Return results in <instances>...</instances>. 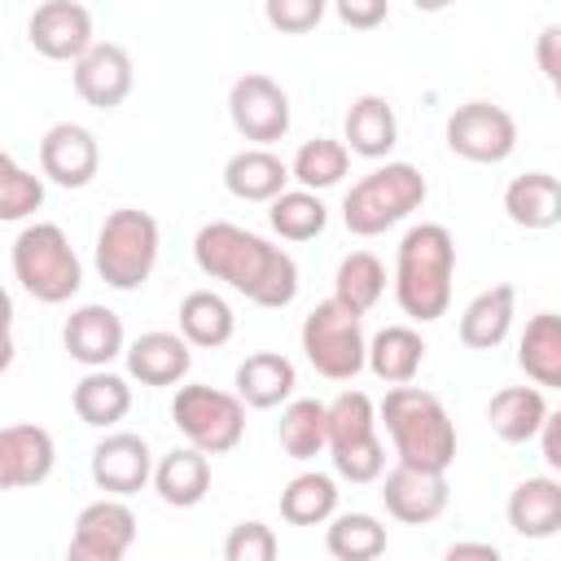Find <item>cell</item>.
I'll return each instance as SVG.
<instances>
[{"mask_svg":"<svg viewBox=\"0 0 561 561\" xmlns=\"http://www.w3.org/2000/svg\"><path fill=\"white\" fill-rule=\"evenodd\" d=\"M171 421L193 447H202L206 456H224L245 438V399L188 381L171 399Z\"/></svg>","mask_w":561,"mask_h":561,"instance_id":"9c48e42d","label":"cell"},{"mask_svg":"<svg viewBox=\"0 0 561 561\" xmlns=\"http://www.w3.org/2000/svg\"><path fill=\"white\" fill-rule=\"evenodd\" d=\"M447 149L465 162L495 167L517 149V123L495 101H465L447 114Z\"/></svg>","mask_w":561,"mask_h":561,"instance_id":"30bf717a","label":"cell"},{"mask_svg":"<svg viewBox=\"0 0 561 561\" xmlns=\"http://www.w3.org/2000/svg\"><path fill=\"white\" fill-rule=\"evenodd\" d=\"M61 346L83 368H110L118 355H127V333H123L118 311H110L105 302H83L66 316Z\"/></svg>","mask_w":561,"mask_h":561,"instance_id":"5bb4252c","label":"cell"},{"mask_svg":"<svg viewBox=\"0 0 561 561\" xmlns=\"http://www.w3.org/2000/svg\"><path fill=\"white\" fill-rule=\"evenodd\" d=\"M193 263L210 280H224L228 289L245 294L254 307L276 311V307H289L298 298L294 254L272 245L267 237L241 228V224H228V219L202 224L197 237H193Z\"/></svg>","mask_w":561,"mask_h":561,"instance_id":"6da1fadb","label":"cell"},{"mask_svg":"<svg viewBox=\"0 0 561 561\" xmlns=\"http://www.w3.org/2000/svg\"><path fill=\"white\" fill-rule=\"evenodd\" d=\"M228 118L245 140L272 145L289 131V96L272 75L250 70L228 88Z\"/></svg>","mask_w":561,"mask_h":561,"instance_id":"7c38bea8","label":"cell"},{"mask_svg":"<svg viewBox=\"0 0 561 561\" xmlns=\"http://www.w3.org/2000/svg\"><path fill=\"white\" fill-rule=\"evenodd\" d=\"M302 355L307 364L329 377V381H351L355 373L368 368V337H364V316L346 307L342 298H324L307 311L302 329Z\"/></svg>","mask_w":561,"mask_h":561,"instance_id":"ba28073f","label":"cell"},{"mask_svg":"<svg viewBox=\"0 0 561 561\" xmlns=\"http://www.w3.org/2000/svg\"><path fill=\"white\" fill-rule=\"evenodd\" d=\"M381 500H386V513L403 526H425V522H438L447 513V500H451V486H447V473L443 469H421V465H394L381 482Z\"/></svg>","mask_w":561,"mask_h":561,"instance_id":"4fadbf2b","label":"cell"},{"mask_svg":"<svg viewBox=\"0 0 561 561\" xmlns=\"http://www.w3.org/2000/svg\"><path fill=\"white\" fill-rule=\"evenodd\" d=\"M557 101H561V83H557Z\"/></svg>","mask_w":561,"mask_h":561,"instance_id":"7dc6e473","label":"cell"},{"mask_svg":"<svg viewBox=\"0 0 561 561\" xmlns=\"http://www.w3.org/2000/svg\"><path fill=\"white\" fill-rule=\"evenodd\" d=\"M425 337L412 324H386L368 337V373L386 386H408L425 364Z\"/></svg>","mask_w":561,"mask_h":561,"instance_id":"4316f807","label":"cell"},{"mask_svg":"<svg viewBox=\"0 0 561 561\" xmlns=\"http://www.w3.org/2000/svg\"><path fill=\"white\" fill-rule=\"evenodd\" d=\"M294 386H298V373L280 351H254L237 364V394L259 412L280 408L294 394Z\"/></svg>","mask_w":561,"mask_h":561,"instance_id":"f546056e","label":"cell"},{"mask_svg":"<svg viewBox=\"0 0 561 561\" xmlns=\"http://www.w3.org/2000/svg\"><path fill=\"white\" fill-rule=\"evenodd\" d=\"M508 526L522 539H552L561 535V478H526L513 486L508 504Z\"/></svg>","mask_w":561,"mask_h":561,"instance_id":"cb8c5ba5","label":"cell"},{"mask_svg":"<svg viewBox=\"0 0 561 561\" xmlns=\"http://www.w3.org/2000/svg\"><path fill=\"white\" fill-rule=\"evenodd\" d=\"M430 184L412 162H386L373 167L364 180H355L342 197V224L355 237H377L394 224H403L412 210H421Z\"/></svg>","mask_w":561,"mask_h":561,"instance_id":"5b68a950","label":"cell"},{"mask_svg":"<svg viewBox=\"0 0 561 561\" xmlns=\"http://www.w3.org/2000/svg\"><path fill=\"white\" fill-rule=\"evenodd\" d=\"M13 263V280L22 285V294H31L35 302H70L83 285V263L70 245V237L61 232V224H26L13 237L9 250Z\"/></svg>","mask_w":561,"mask_h":561,"instance_id":"277c9868","label":"cell"},{"mask_svg":"<svg viewBox=\"0 0 561 561\" xmlns=\"http://www.w3.org/2000/svg\"><path fill=\"white\" fill-rule=\"evenodd\" d=\"M539 451H543L548 469L561 473V408L548 412V421H543V430H539Z\"/></svg>","mask_w":561,"mask_h":561,"instance_id":"ee69618b","label":"cell"},{"mask_svg":"<svg viewBox=\"0 0 561 561\" xmlns=\"http://www.w3.org/2000/svg\"><path fill=\"white\" fill-rule=\"evenodd\" d=\"M329 0H263V18L280 35H307L320 26Z\"/></svg>","mask_w":561,"mask_h":561,"instance_id":"60d3db41","label":"cell"},{"mask_svg":"<svg viewBox=\"0 0 561 561\" xmlns=\"http://www.w3.org/2000/svg\"><path fill=\"white\" fill-rule=\"evenodd\" d=\"M346 167H351V149H346V140H333V136H311L307 145H298V153L289 162L294 180L302 188H316V193L342 184Z\"/></svg>","mask_w":561,"mask_h":561,"instance_id":"74e56055","label":"cell"},{"mask_svg":"<svg viewBox=\"0 0 561 561\" xmlns=\"http://www.w3.org/2000/svg\"><path fill=\"white\" fill-rule=\"evenodd\" d=\"M333 13L351 31H377L390 18V0H333Z\"/></svg>","mask_w":561,"mask_h":561,"instance_id":"b9f144b4","label":"cell"},{"mask_svg":"<svg viewBox=\"0 0 561 561\" xmlns=\"http://www.w3.org/2000/svg\"><path fill=\"white\" fill-rule=\"evenodd\" d=\"M447 557H451V561H460V557L495 561V557H500V548H495V543H451V548H447Z\"/></svg>","mask_w":561,"mask_h":561,"instance_id":"f6af8a7d","label":"cell"},{"mask_svg":"<svg viewBox=\"0 0 561 561\" xmlns=\"http://www.w3.org/2000/svg\"><path fill=\"white\" fill-rule=\"evenodd\" d=\"M535 61H539L543 79L557 88V83H561V22H548V26L539 31V39H535Z\"/></svg>","mask_w":561,"mask_h":561,"instance_id":"7bdbcfd3","label":"cell"},{"mask_svg":"<svg viewBox=\"0 0 561 561\" xmlns=\"http://www.w3.org/2000/svg\"><path fill=\"white\" fill-rule=\"evenodd\" d=\"M504 215L517 228H530V232L557 228L561 224V180L548 175V171H526V175L508 180V188H504Z\"/></svg>","mask_w":561,"mask_h":561,"instance_id":"83f0119b","label":"cell"},{"mask_svg":"<svg viewBox=\"0 0 561 561\" xmlns=\"http://www.w3.org/2000/svg\"><path fill=\"white\" fill-rule=\"evenodd\" d=\"M153 491L171 508H193L210 491V456L202 447H175L153 465Z\"/></svg>","mask_w":561,"mask_h":561,"instance_id":"d4e9b609","label":"cell"},{"mask_svg":"<svg viewBox=\"0 0 561 561\" xmlns=\"http://www.w3.org/2000/svg\"><path fill=\"white\" fill-rule=\"evenodd\" d=\"M381 421L394 447V460L421 465V469H451L456 460V421L447 416L443 399L421 386H390L381 399Z\"/></svg>","mask_w":561,"mask_h":561,"instance_id":"3957f363","label":"cell"},{"mask_svg":"<svg viewBox=\"0 0 561 561\" xmlns=\"http://www.w3.org/2000/svg\"><path fill=\"white\" fill-rule=\"evenodd\" d=\"M70 403H75V416H79L83 425L110 430V425H118V421L131 412V386H127V377H118V373H110V368H88V373L79 377Z\"/></svg>","mask_w":561,"mask_h":561,"instance_id":"4dcf8cb0","label":"cell"},{"mask_svg":"<svg viewBox=\"0 0 561 561\" xmlns=\"http://www.w3.org/2000/svg\"><path fill=\"white\" fill-rule=\"evenodd\" d=\"M342 140L351 153L359 158H386L394 145H399V118H394V105L377 92H364L351 101L346 118H342Z\"/></svg>","mask_w":561,"mask_h":561,"instance_id":"44dd1931","label":"cell"},{"mask_svg":"<svg viewBox=\"0 0 561 561\" xmlns=\"http://www.w3.org/2000/svg\"><path fill=\"white\" fill-rule=\"evenodd\" d=\"M136 83V66L131 53L123 44H92L79 61H75V92L92 105V110H118L131 96Z\"/></svg>","mask_w":561,"mask_h":561,"instance_id":"ac0fdd59","label":"cell"},{"mask_svg":"<svg viewBox=\"0 0 561 561\" xmlns=\"http://www.w3.org/2000/svg\"><path fill=\"white\" fill-rule=\"evenodd\" d=\"M26 39L48 61H79L96 44L92 13L79 0H44L26 22Z\"/></svg>","mask_w":561,"mask_h":561,"instance_id":"9a60e30c","label":"cell"},{"mask_svg":"<svg viewBox=\"0 0 561 561\" xmlns=\"http://www.w3.org/2000/svg\"><path fill=\"white\" fill-rule=\"evenodd\" d=\"M337 513V482L320 469H307L285 482L280 491V517L289 526H324Z\"/></svg>","mask_w":561,"mask_h":561,"instance_id":"836d02e7","label":"cell"},{"mask_svg":"<svg viewBox=\"0 0 561 561\" xmlns=\"http://www.w3.org/2000/svg\"><path fill=\"white\" fill-rule=\"evenodd\" d=\"M276 434H280V447L289 460H316L320 451H329V403L289 399Z\"/></svg>","mask_w":561,"mask_h":561,"instance_id":"d6a6232c","label":"cell"},{"mask_svg":"<svg viewBox=\"0 0 561 561\" xmlns=\"http://www.w3.org/2000/svg\"><path fill=\"white\" fill-rule=\"evenodd\" d=\"M324 548L337 561H373L386 552V526L373 513H333L324 530Z\"/></svg>","mask_w":561,"mask_h":561,"instance_id":"8d00e7d4","label":"cell"},{"mask_svg":"<svg viewBox=\"0 0 561 561\" xmlns=\"http://www.w3.org/2000/svg\"><path fill=\"white\" fill-rule=\"evenodd\" d=\"M377 421L381 412L364 390H342L329 403V460L337 478L368 486L386 473V447L377 438Z\"/></svg>","mask_w":561,"mask_h":561,"instance_id":"52a82bcc","label":"cell"},{"mask_svg":"<svg viewBox=\"0 0 561 561\" xmlns=\"http://www.w3.org/2000/svg\"><path fill=\"white\" fill-rule=\"evenodd\" d=\"M158 245H162V232H158V219L149 210H136V206L110 210L105 224L96 228V272H101V280L118 294L140 289L158 267Z\"/></svg>","mask_w":561,"mask_h":561,"instance_id":"8992f818","label":"cell"},{"mask_svg":"<svg viewBox=\"0 0 561 561\" xmlns=\"http://www.w3.org/2000/svg\"><path fill=\"white\" fill-rule=\"evenodd\" d=\"M44 206V180L31 175L13 153H0V219L18 224Z\"/></svg>","mask_w":561,"mask_h":561,"instance_id":"f35d334b","label":"cell"},{"mask_svg":"<svg viewBox=\"0 0 561 561\" xmlns=\"http://www.w3.org/2000/svg\"><path fill=\"white\" fill-rule=\"evenodd\" d=\"M456 241L443 224H412L394 250V302L408 320L434 324L451 307Z\"/></svg>","mask_w":561,"mask_h":561,"instance_id":"7a4b0ae2","label":"cell"},{"mask_svg":"<svg viewBox=\"0 0 561 561\" xmlns=\"http://www.w3.org/2000/svg\"><path fill=\"white\" fill-rule=\"evenodd\" d=\"M280 543L267 522H237L224 539V561H276Z\"/></svg>","mask_w":561,"mask_h":561,"instance_id":"ab89813d","label":"cell"},{"mask_svg":"<svg viewBox=\"0 0 561 561\" xmlns=\"http://www.w3.org/2000/svg\"><path fill=\"white\" fill-rule=\"evenodd\" d=\"M412 4H416L421 13H443V9H451L456 0H412Z\"/></svg>","mask_w":561,"mask_h":561,"instance_id":"bcb514c9","label":"cell"},{"mask_svg":"<svg viewBox=\"0 0 561 561\" xmlns=\"http://www.w3.org/2000/svg\"><path fill=\"white\" fill-rule=\"evenodd\" d=\"M289 180H294L289 162H280L267 145H250L224 162V188L241 202H272L285 193Z\"/></svg>","mask_w":561,"mask_h":561,"instance_id":"7402d4cb","label":"cell"},{"mask_svg":"<svg viewBox=\"0 0 561 561\" xmlns=\"http://www.w3.org/2000/svg\"><path fill=\"white\" fill-rule=\"evenodd\" d=\"M267 224L280 241H311L324 232L329 224V206L320 202L316 188H285L280 197H272V210H267Z\"/></svg>","mask_w":561,"mask_h":561,"instance_id":"e575fe53","label":"cell"},{"mask_svg":"<svg viewBox=\"0 0 561 561\" xmlns=\"http://www.w3.org/2000/svg\"><path fill=\"white\" fill-rule=\"evenodd\" d=\"M486 421L495 430V438L504 443H530L539 438L543 421H548V399H543V386H504L491 394L486 403Z\"/></svg>","mask_w":561,"mask_h":561,"instance_id":"484cf974","label":"cell"},{"mask_svg":"<svg viewBox=\"0 0 561 561\" xmlns=\"http://www.w3.org/2000/svg\"><path fill=\"white\" fill-rule=\"evenodd\" d=\"M513 316H517V289L508 280H500V285L473 294L469 307L460 311V342L469 351H495L513 333Z\"/></svg>","mask_w":561,"mask_h":561,"instance_id":"603a6c76","label":"cell"},{"mask_svg":"<svg viewBox=\"0 0 561 561\" xmlns=\"http://www.w3.org/2000/svg\"><path fill=\"white\" fill-rule=\"evenodd\" d=\"M57 465V443L44 425H4L0 430V486L4 491H22V486H39L48 482Z\"/></svg>","mask_w":561,"mask_h":561,"instance_id":"d6986e66","label":"cell"},{"mask_svg":"<svg viewBox=\"0 0 561 561\" xmlns=\"http://www.w3.org/2000/svg\"><path fill=\"white\" fill-rule=\"evenodd\" d=\"M175 316H180V333L193 346H202V351H215V346L232 342V333H237V316H232L228 298H219L215 289L184 294V302H180Z\"/></svg>","mask_w":561,"mask_h":561,"instance_id":"1f68e13d","label":"cell"},{"mask_svg":"<svg viewBox=\"0 0 561 561\" xmlns=\"http://www.w3.org/2000/svg\"><path fill=\"white\" fill-rule=\"evenodd\" d=\"M39 171L61 188H88L101 171V145L83 123H53L39 140Z\"/></svg>","mask_w":561,"mask_h":561,"instance_id":"e0dca14e","label":"cell"},{"mask_svg":"<svg viewBox=\"0 0 561 561\" xmlns=\"http://www.w3.org/2000/svg\"><path fill=\"white\" fill-rule=\"evenodd\" d=\"M123 359H127V377L140 386H180L193 368V342L184 333L153 329V333H140Z\"/></svg>","mask_w":561,"mask_h":561,"instance_id":"ffe728a7","label":"cell"},{"mask_svg":"<svg viewBox=\"0 0 561 561\" xmlns=\"http://www.w3.org/2000/svg\"><path fill=\"white\" fill-rule=\"evenodd\" d=\"M136 543V513L127 508L123 495H101L83 504L75 517V535L66 557L70 561H123Z\"/></svg>","mask_w":561,"mask_h":561,"instance_id":"8fae6325","label":"cell"},{"mask_svg":"<svg viewBox=\"0 0 561 561\" xmlns=\"http://www.w3.org/2000/svg\"><path fill=\"white\" fill-rule=\"evenodd\" d=\"M517 368L543 390H561V316L539 311L517 337Z\"/></svg>","mask_w":561,"mask_h":561,"instance_id":"f1b7e54d","label":"cell"},{"mask_svg":"<svg viewBox=\"0 0 561 561\" xmlns=\"http://www.w3.org/2000/svg\"><path fill=\"white\" fill-rule=\"evenodd\" d=\"M386 294V267L377 254L368 250H351L337 272H333V298H342L346 307H355L359 316H368Z\"/></svg>","mask_w":561,"mask_h":561,"instance_id":"d590c367","label":"cell"},{"mask_svg":"<svg viewBox=\"0 0 561 561\" xmlns=\"http://www.w3.org/2000/svg\"><path fill=\"white\" fill-rule=\"evenodd\" d=\"M92 482L105 495H136L145 491V482H153V451L140 434L131 430H114L92 447Z\"/></svg>","mask_w":561,"mask_h":561,"instance_id":"2e32d148","label":"cell"}]
</instances>
